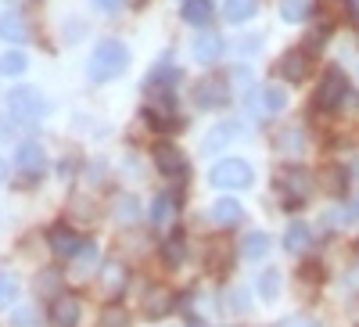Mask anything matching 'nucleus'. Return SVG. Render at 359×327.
<instances>
[{
    "mask_svg": "<svg viewBox=\"0 0 359 327\" xmlns=\"http://www.w3.org/2000/svg\"><path fill=\"white\" fill-rule=\"evenodd\" d=\"M172 306H176V295L169 291V288H151L144 295V313L151 316V320H162V316H169L172 313Z\"/></svg>",
    "mask_w": 359,
    "mask_h": 327,
    "instance_id": "nucleus-14",
    "label": "nucleus"
},
{
    "mask_svg": "<svg viewBox=\"0 0 359 327\" xmlns=\"http://www.w3.org/2000/svg\"><path fill=\"white\" fill-rule=\"evenodd\" d=\"M230 306L245 313V309L252 306V302H248V291H245V288H233V291H230Z\"/></svg>",
    "mask_w": 359,
    "mask_h": 327,
    "instance_id": "nucleus-35",
    "label": "nucleus"
},
{
    "mask_svg": "<svg viewBox=\"0 0 359 327\" xmlns=\"http://www.w3.org/2000/svg\"><path fill=\"white\" fill-rule=\"evenodd\" d=\"M104 327H126L130 320H126V309H118V306H108L104 309V320H101Z\"/></svg>",
    "mask_w": 359,
    "mask_h": 327,
    "instance_id": "nucleus-34",
    "label": "nucleus"
},
{
    "mask_svg": "<svg viewBox=\"0 0 359 327\" xmlns=\"http://www.w3.org/2000/svg\"><path fill=\"white\" fill-rule=\"evenodd\" d=\"M57 284H62V274H57V270H43L40 281H36V295H54Z\"/></svg>",
    "mask_w": 359,
    "mask_h": 327,
    "instance_id": "nucleus-33",
    "label": "nucleus"
},
{
    "mask_svg": "<svg viewBox=\"0 0 359 327\" xmlns=\"http://www.w3.org/2000/svg\"><path fill=\"white\" fill-rule=\"evenodd\" d=\"M219 58H223V36L216 33V29H201V33L194 36V62L216 65Z\"/></svg>",
    "mask_w": 359,
    "mask_h": 327,
    "instance_id": "nucleus-9",
    "label": "nucleus"
},
{
    "mask_svg": "<svg viewBox=\"0 0 359 327\" xmlns=\"http://www.w3.org/2000/svg\"><path fill=\"white\" fill-rule=\"evenodd\" d=\"M237 133H241V126H237V123H219V126H212V130L205 133V140H201V152H205V155L223 152L230 140H237Z\"/></svg>",
    "mask_w": 359,
    "mask_h": 327,
    "instance_id": "nucleus-15",
    "label": "nucleus"
},
{
    "mask_svg": "<svg viewBox=\"0 0 359 327\" xmlns=\"http://www.w3.org/2000/svg\"><path fill=\"white\" fill-rule=\"evenodd\" d=\"M176 209H180L176 194H172V191H162V194L151 201V223H155V227H169L172 216H176Z\"/></svg>",
    "mask_w": 359,
    "mask_h": 327,
    "instance_id": "nucleus-21",
    "label": "nucleus"
},
{
    "mask_svg": "<svg viewBox=\"0 0 359 327\" xmlns=\"http://www.w3.org/2000/svg\"><path fill=\"white\" fill-rule=\"evenodd\" d=\"M277 184H280L287 205H306V198H309L313 187H316L313 173L302 169V166H287V169H280V180H277Z\"/></svg>",
    "mask_w": 359,
    "mask_h": 327,
    "instance_id": "nucleus-5",
    "label": "nucleus"
},
{
    "mask_svg": "<svg viewBox=\"0 0 359 327\" xmlns=\"http://www.w3.org/2000/svg\"><path fill=\"white\" fill-rule=\"evenodd\" d=\"M15 323H18V327H33V323H36L33 309H18V313H15Z\"/></svg>",
    "mask_w": 359,
    "mask_h": 327,
    "instance_id": "nucleus-38",
    "label": "nucleus"
},
{
    "mask_svg": "<svg viewBox=\"0 0 359 327\" xmlns=\"http://www.w3.org/2000/svg\"><path fill=\"white\" fill-rule=\"evenodd\" d=\"M348 216H352V220H359V194H355V201L348 205Z\"/></svg>",
    "mask_w": 359,
    "mask_h": 327,
    "instance_id": "nucleus-41",
    "label": "nucleus"
},
{
    "mask_svg": "<svg viewBox=\"0 0 359 327\" xmlns=\"http://www.w3.org/2000/svg\"><path fill=\"white\" fill-rule=\"evenodd\" d=\"M111 220H115L118 227H133V223L140 220V201H137L133 194H118V198L111 201Z\"/></svg>",
    "mask_w": 359,
    "mask_h": 327,
    "instance_id": "nucleus-17",
    "label": "nucleus"
},
{
    "mask_svg": "<svg viewBox=\"0 0 359 327\" xmlns=\"http://www.w3.org/2000/svg\"><path fill=\"white\" fill-rule=\"evenodd\" d=\"M277 327H323V323H316L313 316H287V320H280Z\"/></svg>",
    "mask_w": 359,
    "mask_h": 327,
    "instance_id": "nucleus-36",
    "label": "nucleus"
},
{
    "mask_svg": "<svg viewBox=\"0 0 359 327\" xmlns=\"http://www.w3.org/2000/svg\"><path fill=\"white\" fill-rule=\"evenodd\" d=\"M15 299H18V277L0 274V309H8Z\"/></svg>",
    "mask_w": 359,
    "mask_h": 327,
    "instance_id": "nucleus-32",
    "label": "nucleus"
},
{
    "mask_svg": "<svg viewBox=\"0 0 359 327\" xmlns=\"http://www.w3.org/2000/svg\"><path fill=\"white\" fill-rule=\"evenodd\" d=\"M259 295H262L266 302L277 299V295H280V270H273V266H269V270L259 274Z\"/></svg>",
    "mask_w": 359,
    "mask_h": 327,
    "instance_id": "nucleus-27",
    "label": "nucleus"
},
{
    "mask_svg": "<svg viewBox=\"0 0 359 327\" xmlns=\"http://www.w3.org/2000/svg\"><path fill=\"white\" fill-rule=\"evenodd\" d=\"M4 180H8V162L0 159V184H4Z\"/></svg>",
    "mask_w": 359,
    "mask_h": 327,
    "instance_id": "nucleus-42",
    "label": "nucleus"
},
{
    "mask_svg": "<svg viewBox=\"0 0 359 327\" xmlns=\"http://www.w3.org/2000/svg\"><path fill=\"white\" fill-rule=\"evenodd\" d=\"M8 112L15 123H40V119H47L50 112V101L36 91V86H15V91L8 94Z\"/></svg>",
    "mask_w": 359,
    "mask_h": 327,
    "instance_id": "nucleus-2",
    "label": "nucleus"
},
{
    "mask_svg": "<svg viewBox=\"0 0 359 327\" xmlns=\"http://www.w3.org/2000/svg\"><path fill=\"white\" fill-rule=\"evenodd\" d=\"M266 252H269V234H266V230H248V234L241 237V255H245L248 262L266 259Z\"/></svg>",
    "mask_w": 359,
    "mask_h": 327,
    "instance_id": "nucleus-22",
    "label": "nucleus"
},
{
    "mask_svg": "<svg viewBox=\"0 0 359 327\" xmlns=\"http://www.w3.org/2000/svg\"><path fill=\"white\" fill-rule=\"evenodd\" d=\"M208 216H212V223H219V227H233V223H241L245 209H241L237 198H216L212 209H208Z\"/></svg>",
    "mask_w": 359,
    "mask_h": 327,
    "instance_id": "nucleus-16",
    "label": "nucleus"
},
{
    "mask_svg": "<svg viewBox=\"0 0 359 327\" xmlns=\"http://www.w3.org/2000/svg\"><path fill=\"white\" fill-rule=\"evenodd\" d=\"M180 15L191 25H208V18H212V0H184Z\"/></svg>",
    "mask_w": 359,
    "mask_h": 327,
    "instance_id": "nucleus-24",
    "label": "nucleus"
},
{
    "mask_svg": "<svg viewBox=\"0 0 359 327\" xmlns=\"http://www.w3.org/2000/svg\"><path fill=\"white\" fill-rule=\"evenodd\" d=\"M259 36H252V40H241V44H237V54H252V51H259Z\"/></svg>",
    "mask_w": 359,
    "mask_h": 327,
    "instance_id": "nucleus-39",
    "label": "nucleus"
},
{
    "mask_svg": "<svg viewBox=\"0 0 359 327\" xmlns=\"http://www.w3.org/2000/svg\"><path fill=\"white\" fill-rule=\"evenodd\" d=\"M90 4H94L97 11H104V15H115L118 8H123V0H90Z\"/></svg>",
    "mask_w": 359,
    "mask_h": 327,
    "instance_id": "nucleus-37",
    "label": "nucleus"
},
{
    "mask_svg": "<svg viewBox=\"0 0 359 327\" xmlns=\"http://www.w3.org/2000/svg\"><path fill=\"white\" fill-rule=\"evenodd\" d=\"M309 237H313V234H309L306 223H291L287 234H284V248H287L291 255H302V252L309 248Z\"/></svg>",
    "mask_w": 359,
    "mask_h": 327,
    "instance_id": "nucleus-25",
    "label": "nucleus"
},
{
    "mask_svg": "<svg viewBox=\"0 0 359 327\" xmlns=\"http://www.w3.org/2000/svg\"><path fill=\"white\" fill-rule=\"evenodd\" d=\"M345 8H348L352 18H359V0H345Z\"/></svg>",
    "mask_w": 359,
    "mask_h": 327,
    "instance_id": "nucleus-40",
    "label": "nucleus"
},
{
    "mask_svg": "<svg viewBox=\"0 0 359 327\" xmlns=\"http://www.w3.org/2000/svg\"><path fill=\"white\" fill-rule=\"evenodd\" d=\"M126 65H130V51L118 40H101L86 62V79L90 83H111L115 76H123Z\"/></svg>",
    "mask_w": 359,
    "mask_h": 327,
    "instance_id": "nucleus-1",
    "label": "nucleus"
},
{
    "mask_svg": "<svg viewBox=\"0 0 359 327\" xmlns=\"http://www.w3.org/2000/svg\"><path fill=\"white\" fill-rule=\"evenodd\" d=\"M277 147L284 155H302V147H306V133L302 130H294V126H287V130H280L277 133Z\"/></svg>",
    "mask_w": 359,
    "mask_h": 327,
    "instance_id": "nucleus-26",
    "label": "nucleus"
},
{
    "mask_svg": "<svg viewBox=\"0 0 359 327\" xmlns=\"http://www.w3.org/2000/svg\"><path fill=\"white\" fill-rule=\"evenodd\" d=\"M155 169H158L162 176H180V180H184V176H187V159L180 155V147L158 144V147H155Z\"/></svg>",
    "mask_w": 359,
    "mask_h": 327,
    "instance_id": "nucleus-11",
    "label": "nucleus"
},
{
    "mask_svg": "<svg viewBox=\"0 0 359 327\" xmlns=\"http://www.w3.org/2000/svg\"><path fill=\"white\" fill-rule=\"evenodd\" d=\"M25 69H29V58L22 51H8L4 58H0V72L4 76H22Z\"/></svg>",
    "mask_w": 359,
    "mask_h": 327,
    "instance_id": "nucleus-31",
    "label": "nucleus"
},
{
    "mask_svg": "<svg viewBox=\"0 0 359 327\" xmlns=\"http://www.w3.org/2000/svg\"><path fill=\"white\" fill-rule=\"evenodd\" d=\"M345 94H348V79H345V72H341V69H327L323 79H320V86H316L313 108H316V112H334V108L345 101Z\"/></svg>",
    "mask_w": 359,
    "mask_h": 327,
    "instance_id": "nucleus-4",
    "label": "nucleus"
},
{
    "mask_svg": "<svg viewBox=\"0 0 359 327\" xmlns=\"http://www.w3.org/2000/svg\"><path fill=\"white\" fill-rule=\"evenodd\" d=\"M313 11V0H280V18L284 22H302Z\"/></svg>",
    "mask_w": 359,
    "mask_h": 327,
    "instance_id": "nucleus-28",
    "label": "nucleus"
},
{
    "mask_svg": "<svg viewBox=\"0 0 359 327\" xmlns=\"http://www.w3.org/2000/svg\"><path fill=\"white\" fill-rule=\"evenodd\" d=\"M306 72H309V54H306V51H287L284 62H280V76H284L287 83H302Z\"/></svg>",
    "mask_w": 359,
    "mask_h": 327,
    "instance_id": "nucleus-18",
    "label": "nucleus"
},
{
    "mask_svg": "<svg viewBox=\"0 0 359 327\" xmlns=\"http://www.w3.org/2000/svg\"><path fill=\"white\" fill-rule=\"evenodd\" d=\"M15 166L22 169V176H29V180H40L43 169H47V152H43V144L22 140L18 152H15Z\"/></svg>",
    "mask_w": 359,
    "mask_h": 327,
    "instance_id": "nucleus-7",
    "label": "nucleus"
},
{
    "mask_svg": "<svg viewBox=\"0 0 359 327\" xmlns=\"http://www.w3.org/2000/svg\"><path fill=\"white\" fill-rule=\"evenodd\" d=\"M287 108V94L280 91V86H262V112L266 115H277Z\"/></svg>",
    "mask_w": 359,
    "mask_h": 327,
    "instance_id": "nucleus-29",
    "label": "nucleus"
},
{
    "mask_svg": "<svg viewBox=\"0 0 359 327\" xmlns=\"http://www.w3.org/2000/svg\"><path fill=\"white\" fill-rule=\"evenodd\" d=\"M0 40H8V44H25L29 40L25 18L18 11H4V15H0Z\"/></svg>",
    "mask_w": 359,
    "mask_h": 327,
    "instance_id": "nucleus-20",
    "label": "nucleus"
},
{
    "mask_svg": "<svg viewBox=\"0 0 359 327\" xmlns=\"http://www.w3.org/2000/svg\"><path fill=\"white\" fill-rule=\"evenodd\" d=\"M255 11H259V0H226L223 4V18L230 25H241V22L255 18Z\"/></svg>",
    "mask_w": 359,
    "mask_h": 327,
    "instance_id": "nucleus-23",
    "label": "nucleus"
},
{
    "mask_svg": "<svg viewBox=\"0 0 359 327\" xmlns=\"http://www.w3.org/2000/svg\"><path fill=\"white\" fill-rule=\"evenodd\" d=\"M208 180H212V187H219V191H241V187H252L255 173L245 159H223V162L212 166Z\"/></svg>",
    "mask_w": 359,
    "mask_h": 327,
    "instance_id": "nucleus-3",
    "label": "nucleus"
},
{
    "mask_svg": "<svg viewBox=\"0 0 359 327\" xmlns=\"http://www.w3.org/2000/svg\"><path fill=\"white\" fill-rule=\"evenodd\" d=\"M94 266H97V245L83 241V248H79V252L72 255V262H69V274H72L76 281H83V277L94 274Z\"/></svg>",
    "mask_w": 359,
    "mask_h": 327,
    "instance_id": "nucleus-19",
    "label": "nucleus"
},
{
    "mask_svg": "<svg viewBox=\"0 0 359 327\" xmlns=\"http://www.w3.org/2000/svg\"><path fill=\"white\" fill-rule=\"evenodd\" d=\"M126 281H130L126 262H123V259H104V266H101V291L108 295V299L123 295V291H126Z\"/></svg>",
    "mask_w": 359,
    "mask_h": 327,
    "instance_id": "nucleus-10",
    "label": "nucleus"
},
{
    "mask_svg": "<svg viewBox=\"0 0 359 327\" xmlns=\"http://www.w3.org/2000/svg\"><path fill=\"white\" fill-rule=\"evenodd\" d=\"M355 255H359V245H355Z\"/></svg>",
    "mask_w": 359,
    "mask_h": 327,
    "instance_id": "nucleus-44",
    "label": "nucleus"
},
{
    "mask_svg": "<svg viewBox=\"0 0 359 327\" xmlns=\"http://www.w3.org/2000/svg\"><path fill=\"white\" fill-rule=\"evenodd\" d=\"M187 327H205V323H201V320H198V316L191 313V316H187Z\"/></svg>",
    "mask_w": 359,
    "mask_h": 327,
    "instance_id": "nucleus-43",
    "label": "nucleus"
},
{
    "mask_svg": "<svg viewBox=\"0 0 359 327\" xmlns=\"http://www.w3.org/2000/svg\"><path fill=\"white\" fill-rule=\"evenodd\" d=\"M83 316V302L76 295H57L50 302V327H79Z\"/></svg>",
    "mask_w": 359,
    "mask_h": 327,
    "instance_id": "nucleus-8",
    "label": "nucleus"
},
{
    "mask_svg": "<svg viewBox=\"0 0 359 327\" xmlns=\"http://www.w3.org/2000/svg\"><path fill=\"white\" fill-rule=\"evenodd\" d=\"M194 101H198V108H223L230 101V86L223 79H205V83H198Z\"/></svg>",
    "mask_w": 359,
    "mask_h": 327,
    "instance_id": "nucleus-13",
    "label": "nucleus"
},
{
    "mask_svg": "<svg viewBox=\"0 0 359 327\" xmlns=\"http://www.w3.org/2000/svg\"><path fill=\"white\" fill-rule=\"evenodd\" d=\"M50 252L57 255V259H72L79 248H83V241L76 237V230L72 227H65V223H57V227H50Z\"/></svg>",
    "mask_w": 359,
    "mask_h": 327,
    "instance_id": "nucleus-12",
    "label": "nucleus"
},
{
    "mask_svg": "<svg viewBox=\"0 0 359 327\" xmlns=\"http://www.w3.org/2000/svg\"><path fill=\"white\" fill-rule=\"evenodd\" d=\"M162 259H165V266H180V262H184V259H187V245H184V237L172 234L169 241L162 245Z\"/></svg>",
    "mask_w": 359,
    "mask_h": 327,
    "instance_id": "nucleus-30",
    "label": "nucleus"
},
{
    "mask_svg": "<svg viewBox=\"0 0 359 327\" xmlns=\"http://www.w3.org/2000/svg\"><path fill=\"white\" fill-rule=\"evenodd\" d=\"M184 79V72H180L176 65H172V58L165 54V58H158L155 62V69L147 72V79H144V91L151 94V98H169L172 94V86Z\"/></svg>",
    "mask_w": 359,
    "mask_h": 327,
    "instance_id": "nucleus-6",
    "label": "nucleus"
}]
</instances>
